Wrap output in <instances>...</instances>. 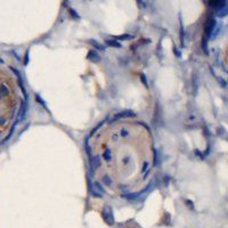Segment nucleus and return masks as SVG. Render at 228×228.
Instances as JSON below:
<instances>
[{
	"mask_svg": "<svg viewBox=\"0 0 228 228\" xmlns=\"http://www.w3.org/2000/svg\"><path fill=\"white\" fill-rule=\"evenodd\" d=\"M88 148L94 177L110 193L135 194L149 183L154 147L143 123L130 119L109 122L93 133Z\"/></svg>",
	"mask_w": 228,
	"mask_h": 228,
	"instance_id": "f257e3e1",
	"label": "nucleus"
},
{
	"mask_svg": "<svg viewBox=\"0 0 228 228\" xmlns=\"http://www.w3.org/2000/svg\"><path fill=\"white\" fill-rule=\"evenodd\" d=\"M228 15V6H225L223 9H220L219 11H218V16L219 17H224V16H226Z\"/></svg>",
	"mask_w": 228,
	"mask_h": 228,
	"instance_id": "7ed1b4c3",
	"label": "nucleus"
},
{
	"mask_svg": "<svg viewBox=\"0 0 228 228\" xmlns=\"http://www.w3.org/2000/svg\"><path fill=\"white\" fill-rule=\"evenodd\" d=\"M22 107V90L16 75L0 63V139L13 128Z\"/></svg>",
	"mask_w": 228,
	"mask_h": 228,
	"instance_id": "f03ea898",
	"label": "nucleus"
}]
</instances>
